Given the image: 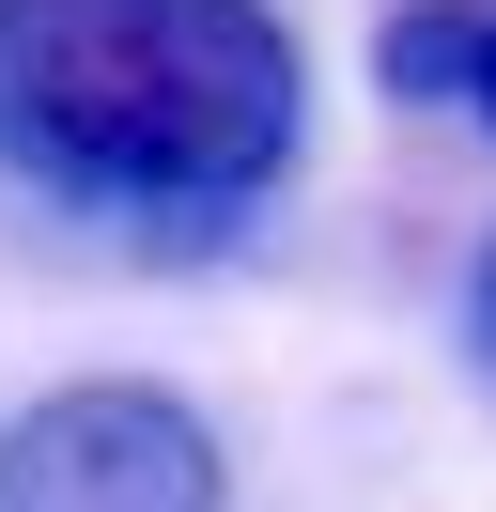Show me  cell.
I'll return each instance as SVG.
<instances>
[{
    "label": "cell",
    "instance_id": "6da1fadb",
    "mask_svg": "<svg viewBox=\"0 0 496 512\" xmlns=\"http://www.w3.org/2000/svg\"><path fill=\"white\" fill-rule=\"evenodd\" d=\"M310 63L264 0H0V171L78 218L217 233L295 171Z\"/></svg>",
    "mask_w": 496,
    "mask_h": 512
},
{
    "label": "cell",
    "instance_id": "7a4b0ae2",
    "mask_svg": "<svg viewBox=\"0 0 496 512\" xmlns=\"http://www.w3.org/2000/svg\"><path fill=\"white\" fill-rule=\"evenodd\" d=\"M0 512H217V435L140 373L47 388L0 419Z\"/></svg>",
    "mask_w": 496,
    "mask_h": 512
},
{
    "label": "cell",
    "instance_id": "3957f363",
    "mask_svg": "<svg viewBox=\"0 0 496 512\" xmlns=\"http://www.w3.org/2000/svg\"><path fill=\"white\" fill-rule=\"evenodd\" d=\"M465 63H481V0H403L388 47H372V78L403 109H465Z\"/></svg>",
    "mask_w": 496,
    "mask_h": 512
},
{
    "label": "cell",
    "instance_id": "277c9868",
    "mask_svg": "<svg viewBox=\"0 0 496 512\" xmlns=\"http://www.w3.org/2000/svg\"><path fill=\"white\" fill-rule=\"evenodd\" d=\"M465 357L496 373V233H481V264H465Z\"/></svg>",
    "mask_w": 496,
    "mask_h": 512
},
{
    "label": "cell",
    "instance_id": "5b68a950",
    "mask_svg": "<svg viewBox=\"0 0 496 512\" xmlns=\"http://www.w3.org/2000/svg\"><path fill=\"white\" fill-rule=\"evenodd\" d=\"M465 109L496 125V0H481V63H465Z\"/></svg>",
    "mask_w": 496,
    "mask_h": 512
}]
</instances>
